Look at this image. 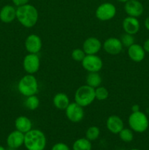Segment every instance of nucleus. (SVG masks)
Here are the masks:
<instances>
[{
  "label": "nucleus",
  "mask_w": 149,
  "mask_h": 150,
  "mask_svg": "<svg viewBox=\"0 0 149 150\" xmlns=\"http://www.w3.org/2000/svg\"><path fill=\"white\" fill-rule=\"evenodd\" d=\"M16 18L24 27H33L37 23L39 18L37 9L29 3L18 7L16 8Z\"/></svg>",
  "instance_id": "obj_1"
},
{
  "label": "nucleus",
  "mask_w": 149,
  "mask_h": 150,
  "mask_svg": "<svg viewBox=\"0 0 149 150\" xmlns=\"http://www.w3.org/2000/svg\"><path fill=\"white\" fill-rule=\"evenodd\" d=\"M46 144V136L41 130L32 129L25 133L23 145L27 150H45Z\"/></svg>",
  "instance_id": "obj_2"
},
{
  "label": "nucleus",
  "mask_w": 149,
  "mask_h": 150,
  "mask_svg": "<svg viewBox=\"0 0 149 150\" xmlns=\"http://www.w3.org/2000/svg\"><path fill=\"white\" fill-rule=\"evenodd\" d=\"M18 89L20 95L25 97L37 95L39 91V84L36 77L32 74L25 75L19 81Z\"/></svg>",
  "instance_id": "obj_3"
},
{
  "label": "nucleus",
  "mask_w": 149,
  "mask_h": 150,
  "mask_svg": "<svg viewBox=\"0 0 149 150\" xmlns=\"http://www.w3.org/2000/svg\"><path fill=\"white\" fill-rule=\"evenodd\" d=\"M129 126L133 132L142 133L148 130L149 126V121L148 117L145 113L138 111L132 112L128 119Z\"/></svg>",
  "instance_id": "obj_4"
},
{
  "label": "nucleus",
  "mask_w": 149,
  "mask_h": 150,
  "mask_svg": "<svg viewBox=\"0 0 149 150\" xmlns=\"http://www.w3.org/2000/svg\"><path fill=\"white\" fill-rule=\"evenodd\" d=\"M95 99V89L87 84L77 88L74 93V102L83 108L90 105Z\"/></svg>",
  "instance_id": "obj_5"
},
{
  "label": "nucleus",
  "mask_w": 149,
  "mask_h": 150,
  "mask_svg": "<svg viewBox=\"0 0 149 150\" xmlns=\"http://www.w3.org/2000/svg\"><path fill=\"white\" fill-rule=\"evenodd\" d=\"M116 15V7L113 4L105 2L96 8L95 16L96 18L102 21H107L113 18Z\"/></svg>",
  "instance_id": "obj_6"
},
{
  "label": "nucleus",
  "mask_w": 149,
  "mask_h": 150,
  "mask_svg": "<svg viewBox=\"0 0 149 150\" xmlns=\"http://www.w3.org/2000/svg\"><path fill=\"white\" fill-rule=\"evenodd\" d=\"M81 62L84 70L89 73L99 72L103 67V62L102 59L96 54H86Z\"/></svg>",
  "instance_id": "obj_7"
},
{
  "label": "nucleus",
  "mask_w": 149,
  "mask_h": 150,
  "mask_svg": "<svg viewBox=\"0 0 149 150\" xmlns=\"http://www.w3.org/2000/svg\"><path fill=\"white\" fill-rule=\"evenodd\" d=\"M67 118L73 123L80 122L84 118V110L83 107L80 106L75 102L70 103L65 109Z\"/></svg>",
  "instance_id": "obj_8"
},
{
  "label": "nucleus",
  "mask_w": 149,
  "mask_h": 150,
  "mask_svg": "<svg viewBox=\"0 0 149 150\" xmlns=\"http://www.w3.org/2000/svg\"><path fill=\"white\" fill-rule=\"evenodd\" d=\"M23 67L27 74L34 75L38 72L40 67V59L38 54H29L25 56L23 61Z\"/></svg>",
  "instance_id": "obj_9"
},
{
  "label": "nucleus",
  "mask_w": 149,
  "mask_h": 150,
  "mask_svg": "<svg viewBox=\"0 0 149 150\" xmlns=\"http://www.w3.org/2000/svg\"><path fill=\"white\" fill-rule=\"evenodd\" d=\"M102 47L107 54L110 55H117L122 51L124 46L120 39L116 38H110L105 40Z\"/></svg>",
  "instance_id": "obj_10"
},
{
  "label": "nucleus",
  "mask_w": 149,
  "mask_h": 150,
  "mask_svg": "<svg viewBox=\"0 0 149 150\" xmlns=\"http://www.w3.org/2000/svg\"><path fill=\"white\" fill-rule=\"evenodd\" d=\"M42 46V40L36 34H31L25 40V48L30 54H38Z\"/></svg>",
  "instance_id": "obj_11"
},
{
  "label": "nucleus",
  "mask_w": 149,
  "mask_h": 150,
  "mask_svg": "<svg viewBox=\"0 0 149 150\" xmlns=\"http://www.w3.org/2000/svg\"><path fill=\"white\" fill-rule=\"evenodd\" d=\"M124 10L129 16L138 18L143 15L144 7L138 0H129L124 4Z\"/></svg>",
  "instance_id": "obj_12"
},
{
  "label": "nucleus",
  "mask_w": 149,
  "mask_h": 150,
  "mask_svg": "<svg viewBox=\"0 0 149 150\" xmlns=\"http://www.w3.org/2000/svg\"><path fill=\"white\" fill-rule=\"evenodd\" d=\"M102 44L98 38L90 37L85 40L83 44V50L86 54H96L101 50Z\"/></svg>",
  "instance_id": "obj_13"
},
{
  "label": "nucleus",
  "mask_w": 149,
  "mask_h": 150,
  "mask_svg": "<svg viewBox=\"0 0 149 150\" xmlns=\"http://www.w3.org/2000/svg\"><path fill=\"white\" fill-rule=\"evenodd\" d=\"M24 133L15 130L11 132L7 138V144L9 148L17 149L24 143Z\"/></svg>",
  "instance_id": "obj_14"
},
{
  "label": "nucleus",
  "mask_w": 149,
  "mask_h": 150,
  "mask_svg": "<svg viewBox=\"0 0 149 150\" xmlns=\"http://www.w3.org/2000/svg\"><path fill=\"white\" fill-rule=\"evenodd\" d=\"M106 127L110 133L113 134H118L124 127L122 119L117 115H111L106 121Z\"/></svg>",
  "instance_id": "obj_15"
},
{
  "label": "nucleus",
  "mask_w": 149,
  "mask_h": 150,
  "mask_svg": "<svg viewBox=\"0 0 149 150\" xmlns=\"http://www.w3.org/2000/svg\"><path fill=\"white\" fill-rule=\"evenodd\" d=\"M122 27L125 33L134 35L140 30V24L137 18L127 16L123 21Z\"/></svg>",
  "instance_id": "obj_16"
},
{
  "label": "nucleus",
  "mask_w": 149,
  "mask_h": 150,
  "mask_svg": "<svg viewBox=\"0 0 149 150\" xmlns=\"http://www.w3.org/2000/svg\"><path fill=\"white\" fill-rule=\"evenodd\" d=\"M129 57L135 62H140L145 57V51L142 45L134 43L128 48Z\"/></svg>",
  "instance_id": "obj_17"
},
{
  "label": "nucleus",
  "mask_w": 149,
  "mask_h": 150,
  "mask_svg": "<svg viewBox=\"0 0 149 150\" xmlns=\"http://www.w3.org/2000/svg\"><path fill=\"white\" fill-rule=\"evenodd\" d=\"M16 18V9L10 4L2 7L0 10V20L4 23H12Z\"/></svg>",
  "instance_id": "obj_18"
},
{
  "label": "nucleus",
  "mask_w": 149,
  "mask_h": 150,
  "mask_svg": "<svg viewBox=\"0 0 149 150\" xmlns=\"http://www.w3.org/2000/svg\"><path fill=\"white\" fill-rule=\"evenodd\" d=\"M15 127L16 130L25 134L32 129V122L26 116H20L15 121Z\"/></svg>",
  "instance_id": "obj_19"
},
{
  "label": "nucleus",
  "mask_w": 149,
  "mask_h": 150,
  "mask_svg": "<svg viewBox=\"0 0 149 150\" xmlns=\"http://www.w3.org/2000/svg\"><path fill=\"white\" fill-rule=\"evenodd\" d=\"M53 105L58 110H65L70 103V99L65 93H57L53 99Z\"/></svg>",
  "instance_id": "obj_20"
},
{
  "label": "nucleus",
  "mask_w": 149,
  "mask_h": 150,
  "mask_svg": "<svg viewBox=\"0 0 149 150\" xmlns=\"http://www.w3.org/2000/svg\"><path fill=\"white\" fill-rule=\"evenodd\" d=\"M86 84L89 86L96 89V87L99 86L102 82V77L99 74V72H91L88 73L86 78Z\"/></svg>",
  "instance_id": "obj_21"
},
{
  "label": "nucleus",
  "mask_w": 149,
  "mask_h": 150,
  "mask_svg": "<svg viewBox=\"0 0 149 150\" xmlns=\"http://www.w3.org/2000/svg\"><path fill=\"white\" fill-rule=\"evenodd\" d=\"M91 142L86 138L77 139L72 144V150H91Z\"/></svg>",
  "instance_id": "obj_22"
},
{
  "label": "nucleus",
  "mask_w": 149,
  "mask_h": 150,
  "mask_svg": "<svg viewBox=\"0 0 149 150\" xmlns=\"http://www.w3.org/2000/svg\"><path fill=\"white\" fill-rule=\"evenodd\" d=\"M25 106L30 111H34L39 106V99L36 95L26 97L25 100Z\"/></svg>",
  "instance_id": "obj_23"
},
{
  "label": "nucleus",
  "mask_w": 149,
  "mask_h": 150,
  "mask_svg": "<svg viewBox=\"0 0 149 150\" xmlns=\"http://www.w3.org/2000/svg\"><path fill=\"white\" fill-rule=\"evenodd\" d=\"M100 135V130L96 126H91L86 132V138L90 142L96 141Z\"/></svg>",
  "instance_id": "obj_24"
},
{
  "label": "nucleus",
  "mask_w": 149,
  "mask_h": 150,
  "mask_svg": "<svg viewBox=\"0 0 149 150\" xmlns=\"http://www.w3.org/2000/svg\"><path fill=\"white\" fill-rule=\"evenodd\" d=\"M120 139L125 143H129L134 139L133 130L130 128H123L118 133Z\"/></svg>",
  "instance_id": "obj_25"
},
{
  "label": "nucleus",
  "mask_w": 149,
  "mask_h": 150,
  "mask_svg": "<svg viewBox=\"0 0 149 150\" xmlns=\"http://www.w3.org/2000/svg\"><path fill=\"white\" fill-rule=\"evenodd\" d=\"M109 97V92L104 86H98L95 89V98L98 100H105Z\"/></svg>",
  "instance_id": "obj_26"
},
{
  "label": "nucleus",
  "mask_w": 149,
  "mask_h": 150,
  "mask_svg": "<svg viewBox=\"0 0 149 150\" xmlns=\"http://www.w3.org/2000/svg\"><path fill=\"white\" fill-rule=\"evenodd\" d=\"M120 40H121L123 46L126 47V48H129L134 43V36L132 35H130V34H123L120 38Z\"/></svg>",
  "instance_id": "obj_27"
},
{
  "label": "nucleus",
  "mask_w": 149,
  "mask_h": 150,
  "mask_svg": "<svg viewBox=\"0 0 149 150\" xmlns=\"http://www.w3.org/2000/svg\"><path fill=\"white\" fill-rule=\"evenodd\" d=\"M86 53L83 50V48H75L72 51L71 57L73 60L76 62H82L84 57H86Z\"/></svg>",
  "instance_id": "obj_28"
},
{
  "label": "nucleus",
  "mask_w": 149,
  "mask_h": 150,
  "mask_svg": "<svg viewBox=\"0 0 149 150\" xmlns=\"http://www.w3.org/2000/svg\"><path fill=\"white\" fill-rule=\"evenodd\" d=\"M51 150H70V148L66 144L63 142H58L52 146Z\"/></svg>",
  "instance_id": "obj_29"
},
{
  "label": "nucleus",
  "mask_w": 149,
  "mask_h": 150,
  "mask_svg": "<svg viewBox=\"0 0 149 150\" xmlns=\"http://www.w3.org/2000/svg\"><path fill=\"white\" fill-rule=\"evenodd\" d=\"M29 0H12L13 3L16 7H20V6L24 5L29 3Z\"/></svg>",
  "instance_id": "obj_30"
},
{
  "label": "nucleus",
  "mask_w": 149,
  "mask_h": 150,
  "mask_svg": "<svg viewBox=\"0 0 149 150\" xmlns=\"http://www.w3.org/2000/svg\"><path fill=\"white\" fill-rule=\"evenodd\" d=\"M143 47V48H144V50L145 52L149 53V38L145 41Z\"/></svg>",
  "instance_id": "obj_31"
},
{
  "label": "nucleus",
  "mask_w": 149,
  "mask_h": 150,
  "mask_svg": "<svg viewBox=\"0 0 149 150\" xmlns=\"http://www.w3.org/2000/svg\"><path fill=\"white\" fill-rule=\"evenodd\" d=\"M144 25H145V27L147 30L149 31V16H148L147 18H145L144 21Z\"/></svg>",
  "instance_id": "obj_32"
},
{
  "label": "nucleus",
  "mask_w": 149,
  "mask_h": 150,
  "mask_svg": "<svg viewBox=\"0 0 149 150\" xmlns=\"http://www.w3.org/2000/svg\"><path fill=\"white\" fill-rule=\"evenodd\" d=\"M131 111H132V112H135V111H140V106H139L137 104H135V105H134L132 107H131Z\"/></svg>",
  "instance_id": "obj_33"
},
{
  "label": "nucleus",
  "mask_w": 149,
  "mask_h": 150,
  "mask_svg": "<svg viewBox=\"0 0 149 150\" xmlns=\"http://www.w3.org/2000/svg\"><path fill=\"white\" fill-rule=\"evenodd\" d=\"M118 1H120V2H122V3H126L127 1H128L129 0H118Z\"/></svg>",
  "instance_id": "obj_34"
},
{
  "label": "nucleus",
  "mask_w": 149,
  "mask_h": 150,
  "mask_svg": "<svg viewBox=\"0 0 149 150\" xmlns=\"http://www.w3.org/2000/svg\"><path fill=\"white\" fill-rule=\"evenodd\" d=\"M0 150H7L5 149V148L4 147V146H1V145H0Z\"/></svg>",
  "instance_id": "obj_35"
},
{
  "label": "nucleus",
  "mask_w": 149,
  "mask_h": 150,
  "mask_svg": "<svg viewBox=\"0 0 149 150\" xmlns=\"http://www.w3.org/2000/svg\"><path fill=\"white\" fill-rule=\"evenodd\" d=\"M7 150H16V149H11V148H9Z\"/></svg>",
  "instance_id": "obj_36"
},
{
  "label": "nucleus",
  "mask_w": 149,
  "mask_h": 150,
  "mask_svg": "<svg viewBox=\"0 0 149 150\" xmlns=\"http://www.w3.org/2000/svg\"><path fill=\"white\" fill-rule=\"evenodd\" d=\"M130 150H140V149H130Z\"/></svg>",
  "instance_id": "obj_37"
}]
</instances>
